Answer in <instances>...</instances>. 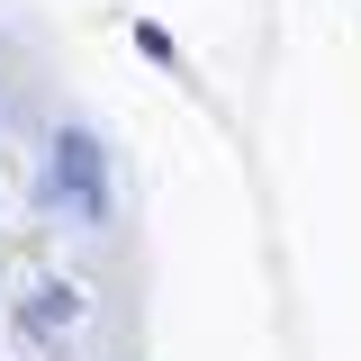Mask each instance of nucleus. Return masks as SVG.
I'll return each instance as SVG.
<instances>
[{
    "instance_id": "nucleus-1",
    "label": "nucleus",
    "mask_w": 361,
    "mask_h": 361,
    "mask_svg": "<svg viewBox=\"0 0 361 361\" xmlns=\"http://www.w3.org/2000/svg\"><path fill=\"white\" fill-rule=\"evenodd\" d=\"M45 199L63 208V217H109V154H99V135L82 118H63L54 127V154H45Z\"/></svg>"
},
{
    "instance_id": "nucleus-2",
    "label": "nucleus",
    "mask_w": 361,
    "mask_h": 361,
    "mask_svg": "<svg viewBox=\"0 0 361 361\" xmlns=\"http://www.w3.org/2000/svg\"><path fill=\"white\" fill-rule=\"evenodd\" d=\"M73 316H82V289H73V280H45V289H27L18 325H27V334H63Z\"/></svg>"
}]
</instances>
